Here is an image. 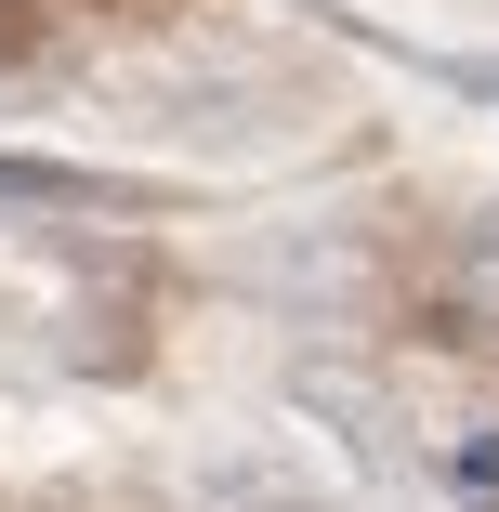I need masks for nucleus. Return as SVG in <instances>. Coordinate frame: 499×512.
<instances>
[{
    "instance_id": "obj_3",
    "label": "nucleus",
    "mask_w": 499,
    "mask_h": 512,
    "mask_svg": "<svg viewBox=\"0 0 499 512\" xmlns=\"http://www.w3.org/2000/svg\"><path fill=\"white\" fill-rule=\"evenodd\" d=\"M460 92H486V106H499V66H460Z\"/></svg>"
},
{
    "instance_id": "obj_1",
    "label": "nucleus",
    "mask_w": 499,
    "mask_h": 512,
    "mask_svg": "<svg viewBox=\"0 0 499 512\" xmlns=\"http://www.w3.org/2000/svg\"><path fill=\"white\" fill-rule=\"evenodd\" d=\"M79 197H106V184H79L53 158H0V211H79Z\"/></svg>"
},
{
    "instance_id": "obj_2",
    "label": "nucleus",
    "mask_w": 499,
    "mask_h": 512,
    "mask_svg": "<svg viewBox=\"0 0 499 512\" xmlns=\"http://www.w3.org/2000/svg\"><path fill=\"white\" fill-rule=\"evenodd\" d=\"M197 512H316V486H276V473H237V499H197Z\"/></svg>"
}]
</instances>
